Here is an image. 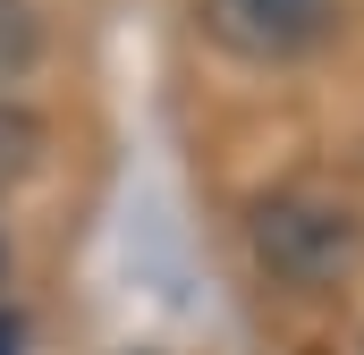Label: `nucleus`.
Instances as JSON below:
<instances>
[{
	"label": "nucleus",
	"mask_w": 364,
	"mask_h": 355,
	"mask_svg": "<svg viewBox=\"0 0 364 355\" xmlns=\"http://www.w3.org/2000/svg\"><path fill=\"white\" fill-rule=\"evenodd\" d=\"M34 170H43V119H34L26 102H9V93H0V195H9V186H26Z\"/></svg>",
	"instance_id": "3"
},
{
	"label": "nucleus",
	"mask_w": 364,
	"mask_h": 355,
	"mask_svg": "<svg viewBox=\"0 0 364 355\" xmlns=\"http://www.w3.org/2000/svg\"><path fill=\"white\" fill-rule=\"evenodd\" d=\"M43 60V17L34 0H0V77H26Z\"/></svg>",
	"instance_id": "4"
},
{
	"label": "nucleus",
	"mask_w": 364,
	"mask_h": 355,
	"mask_svg": "<svg viewBox=\"0 0 364 355\" xmlns=\"http://www.w3.org/2000/svg\"><path fill=\"white\" fill-rule=\"evenodd\" d=\"M195 17L237 60H305L331 34V0H195Z\"/></svg>",
	"instance_id": "2"
},
{
	"label": "nucleus",
	"mask_w": 364,
	"mask_h": 355,
	"mask_svg": "<svg viewBox=\"0 0 364 355\" xmlns=\"http://www.w3.org/2000/svg\"><path fill=\"white\" fill-rule=\"evenodd\" d=\"M0 355H26V322L17 313H0Z\"/></svg>",
	"instance_id": "5"
},
{
	"label": "nucleus",
	"mask_w": 364,
	"mask_h": 355,
	"mask_svg": "<svg viewBox=\"0 0 364 355\" xmlns=\"http://www.w3.org/2000/svg\"><path fill=\"white\" fill-rule=\"evenodd\" d=\"M255 263L279 288H339L364 263V212L339 203L331 186H279L255 203Z\"/></svg>",
	"instance_id": "1"
}]
</instances>
